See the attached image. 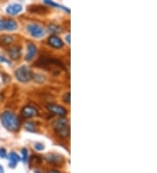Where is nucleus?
<instances>
[{"label":"nucleus","instance_id":"f257e3e1","mask_svg":"<svg viewBox=\"0 0 157 173\" xmlns=\"http://www.w3.org/2000/svg\"><path fill=\"white\" fill-rule=\"evenodd\" d=\"M0 121L7 130L16 132L20 128V121L17 115L10 111H6L0 115Z\"/></svg>","mask_w":157,"mask_h":173},{"label":"nucleus","instance_id":"f03ea898","mask_svg":"<svg viewBox=\"0 0 157 173\" xmlns=\"http://www.w3.org/2000/svg\"><path fill=\"white\" fill-rule=\"evenodd\" d=\"M53 129L59 137L65 138L70 136L69 121L65 118H60L53 122Z\"/></svg>","mask_w":157,"mask_h":173},{"label":"nucleus","instance_id":"7ed1b4c3","mask_svg":"<svg viewBox=\"0 0 157 173\" xmlns=\"http://www.w3.org/2000/svg\"><path fill=\"white\" fill-rule=\"evenodd\" d=\"M33 73L26 66H22L15 71V77L20 82H28L33 79Z\"/></svg>","mask_w":157,"mask_h":173},{"label":"nucleus","instance_id":"20e7f679","mask_svg":"<svg viewBox=\"0 0 157 173\" xmlns=\"http://www.w3.org/2000/svg\"><path fill=\"white\" fill-rule=\"evenodd\" d=\"M36 66L44 67V68H50L52 67H64L63 64L61 63L58 60L52 59L50 57L41 56L39 60L36 62Z\"/></svg>","mask_w":157,"mask_h":173},{"label":"nucleus","instance_id":"39448f33","mask_svg":"<svg viewBox=\"0 0 157 173\" xmlns=\"http://www.w3.org/2000/svg\"><path fill=\"white\" fill-rule=\"evenodd\" d=\"M26 29L28 31L30 34L32 35L33 38H37V39H39L42 38L45 33H46V31L45 29L41 26L40 25L36 23H31L29 25H27Z\"/></svg>","mask_w":157,"mask_h":173},{"label":"nucleus","instance_id":"423d86ee","mask_svg":"<svg viewBox=\"0 0 157 173\" xmlns=\"http://www.w3.org/2000/svg\"><path fill=\"white\" fill-rule=\"evenodd\" d=\"M17 28L16 20L12 18L3 17L0 18V31H15Z\"/></svg>","mask_w":157,"mask_h":173},{"label":"nucleus","instance_id":"0eeeda50","mask_svg":"<svg viewBox=\"0 0 157 173\" xmlns=\"http://www.w3.org/2000/svg\"><path fill=\"white\" fill-rule=\"evenodd\" d=\"M47 110L50 112H52L55 115H59V116H65L67 114V110L60 106V105H57V104H48L47 106Z\"/></svg>","mask_w":157,"mask_h":173},{"label":"nucleus","instance_id":"6e6552de","mask_svg":"<svg viewBox=\"0 0 157 173\" xmlns=\"http://www.w3.org/2000/svg\"><path fill=\"white\" fill-rule=\"evenodd\" d=\"M46 160L49 163L59 165L64 163L65 158L60 154H47L46 156Z\"/></svg>","mask_w":157,"mask_h":173},{"label":"nucleus","instance_id":"1a4fd4ad","mask_svg":"<svg viewBox=\"0 0 157 173\" xmlns=\"http://www.w3.org/2000/svg\"><path fill=\"white\" fill-rule=\"evenodd\" d=\"M38 110L36 108H34L33 106H24L22 110H21V115L22 116H24V118H31V117H33L38 115Z\"/></svg>","mask_w":157,"mask_h":173},{"label":"nucleus","instance_id":"9d476101","mask_svg":"<svg viewBox=\"0 0 157 173\" xmlns=\"http://www.w3.org/2000/svg\"><path fill=\"white\" fill-rule=\"evenodd\" d=\"M7 52L9 54V57L11 58L12 60H19L21 57L22 48L20 46H13L8 49Z\"/></svg>","mask_w":157,"mask_h":173},{"label":"nucleus","instance_id":"9b49d317","mask_svg":"<svg viewBox=\"0 0 157 173\" xmlns=\"http://www.w3.org/2000/svg\"><path fill=\"white\" fill-rule=\"evenodd\" d=\"M47 43L52 47L56 48V49H60L64 46V42L61 40L60 38H58V36H56V35L50 36L47 40Z\"/></svg>","mask_w":157,"mask_h":173},{"label":"nucleus","instance_id":"f8f14e48","mask_svg":"<svg viewBox=\"0 0 157 173\" xmlns=\"http://www.w3.org/2000/svg\"><path fill=\"white\" fill-rule=\"evenodd\" d=\"M22 10H23V7L20 4H12V5L7 6L6 12L11 16H15V15L18 14Z\"/></svg>","mask_w":157,"mask_h":173},{"label":"nucleus","instance_id":"ddd939ff","mask_svg":"<svg viewBox=\"0 0 157 173\" xmlns=\"http://www.w3.org/2000/svg\"><path fill=\"white\" fill-rule=\"evenodd\" d=\"M36 53H37V47L33 43L29 42L27 44V52L25 55V60H27V61L32 60L35 57Z\"/></svg>","mask_w":157,"mask_h":173},{"label":"nucleus","instance_id":"4468645a","mask_svg":"<svg viewBox=\"0 0 157 173\" xmlns=\"http://www.w3.org/2000/svg\"><path fill=\"white\" fill-rule=\"evenodd\" d=\"M8 159H9V167L12 168H15L17 166V164L18 163V162L20 161V157L17 155L16 152L14 151H12L9 153L8 155Z\"/></svg>","mask_w":157,"mask_h":173},{"label":"nucleus","instance_id":"2eb2a0df","mask_svg":"<svg viewBox=\"0 0 157 173\" xmlns=\"http://www.w3.org/2000/svg\"><path fill=\"white\" fill-rule=\"evenodd\" d=\"M13 42H14V38L12 35H0V46H11Z\"/></svg>","mask_w":157,"mask_h":173},{"label":"nucleus","instance_id":"dca6fc26","mask_svg":"<svg viewBox=\"0 0 157 173\" xmlns=\"http://www.w3.org/2000/svg\"><path fill=\"white\" fill-rule=\"evenodd\" d=\"M28 10L30 12H35V13H38V14H45L48 11L47 7L39 6V5H32V6H29Z\"/></svg>","mask_w":157,"mask_h":173},{"label":"nucleus","instance_id":"f3484780","mask_svg":"<svg viewBox=\"0 0 157 173\" xmlns=\"http://www.w3.org/2000/svg\"><path fill=\"white\" fill-rule=\"evenodd\" d=\"M48 31L50 33H52L53 34H57L61 33V28L60 26H58V25H55V24H50L48 25Z\"/></svg>","mask_w":157,"mask_h":173},{"label":"nucleus","instance_id":"a211bd4d","mask_svg":"<svg viewBox=\"0 0 157 173\" xmlns=\"http://www.w3.org/2000/svg\"><path fill=\"white\" fill-rule=\"evenodd\" d=\"M44 3L45 4H47L48 6H51L52 7H59V8H61V9H63L64 11L67 12H70V10L67 8V7H65L64 6H61V5H58L57 3H54V2H52V1H49V0H45L44 1Z\"/></svg>","mask_w":157,"mask_h":173},{"label":"nucleus","instance_id":"6ab92c4d","mask_svg":"<svg viewBox=\"0 0 157 173\" xmlns=\"http://www.w3.org/2000/svg\"><path fill=\"white\" fill-rule=\"evenodd\" d=\"M24 128L26 130H28L30 132H35L36 131V124L33 121H27L25 124H24Z\"/></svg>","mask_w":157,"mask_h":173},{"label":"nucleus","instance_id":"aec40b11","mask_svg":"<svg viewBox=\"0 0 157 173\" xmlns=\"http://www.w3.org/2000/svg\"><path fill=\"white\" fill-rule=\"evenodd\" d=\"M21 154H22V160L24 163H26L28 159V150L26 148H23L21 150Z\"/></svg>","mask_w":157,"mask_h":173},{"label":"nucleus","instance_id":"412c9836","mask_svg":"<svg viewBox=\"0 0 157 173\" xmlns=\"http://www.w3.org/2000/svg\"><path fill=\"white\" fill-rule=\"evenodd\" d=\"M63 101H64L65 103L70 104V102H71V94H70V92H67L66 94H65L64 96H63Z\"/></svg>","mask_w":157,"mask_h":173},{"label":"nucleus","instance_id":"4be33fe9","mask_svg":"<svg viewBox=\"0 0 157 173\" xmlns=\"http://www.w3.org/2000/svg\"><path fill=\"white\" fill-rule=\"evenodd\" d=\"M7 156V151L5 148H0V157L1 158H6Z\"/></svg>","mask_w":157,"mask_h":173},{"label":"nucleus","instance_id":"5701e85b","mask_svg":"<svg viewBox=\"0 0 157 173\" xmlns=\"http://www.w3.org/2000/svg\"><path fill=\"white\" fill-rule=\"evenodd\" d=\"M35 149L37 150H43L44 149H45V145L43 144H41V143H37V144H35Z\"/></svg>","mask_w":157,"mask_h":173},{"label":"nucleus","instance_id":"b1692460","mask_svg":"<svg viewBox=\"0 0 157 173\" xmlns=\"http://www.w3.org/2000/svg\"><path fill=\"white\" fill-rule=\"evenodd\" d=\"M0 62H2V63H6L8 64V65H11V61H10L9 60H7L6 57L2 56V55H0Z\"/></svg>","mask_w":157,"mask_h":173},{"label":"nucleus","instance_id":"393cba45","mask_svg":"<svg viewBox=\"0 0 157 173\" xmlns=\"http://www.w3.org/2000/svg\"><path fill=\"white\" fill-rule=\"evenodd\" d=\"M47 173H61L60 171H58L57 170H50V171H48V172Z\"/></svg>","mask_w":157,"mask_h":173},{"label":"nucleus","instance_id":"a878e982","mask_svg":"<svg viewBox=\"0 0 157 173\" xmlns=\"http://www.w3.org/2000/svg\"><path fill=\"white\" fill-rule=\"evenodd\" d=\"M65 40H66V41H67V43L68 44H70V35L68 34L66 37H65Z\"/></svg>","mask_w":157,"mask_h":173},{"label":"nucleus","instance_id":"bb28decb","mask_svg":"<svg viewBox=\"0 0 157 173\" xmlns=\"http://www.w3.org/2000/svg\"><path fill=\"white\" fill-rule=\"evenodd\" d=\"M0 173H5V171H4V168L2 165H0Z\"/></svg>","mask_w":157,"mask_h":173},{"label":"nucleus","instance_id":"cd10ccee","mask_svg":"<svg viewBox=\"0 0 157 173\" xmlns=\"http://www.w3.org/2000/svg\"><path fill=\"white\" fill-rule=\"evenodd\" d=\"M35 173H41L40 171H35Z\"/></svg>","mask_w":157,"mask_h":173}]
</instances>
